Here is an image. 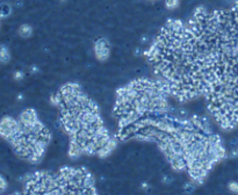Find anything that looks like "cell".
Segmentation results:
<instances>
[{"label": "cell", "instance_id": "ba28073f", "mask_svg": "<svg viewBox=\"0 0 238 195\" xmlns=\"http://www.w3.org/2000/svg\"><path fill=\"white\" fill-rule=\"evenodd\" d=\"M13 77H14V79L16 81H20V80H22L25 78V73L22 71H16V72H14V76Z\"/></svg>", "mask_w": 238, "mask_h": 195}, {"label": "cell", "instance_id": "277c9868", "mask_svg": "<svg viewBox=\"0 0 238 195\" xmlns=\"http://www.w3.org/2000/svg\"><path fill=\"white\" fill-rule=\"evenodd\" d=\"M11 59V54H9V50L6 48V47H1L0 48V63L1 64H6L8 63Z\"/></svg>", "mask_w": 238, "mask_h": 195}, {"label": "cell", "instance_id": "3957f363", "mask_svg": "<svg viewBox=\"0 0 238 195\" xmlns=\"http://www.w3.org/2000/svg\"><path fill=\"white\" fill-rule=\"evenodd\" d=\"M115 147H116V141H115L114 138H111V141L105 145V147L100 151V153H99L98 156H99V157H107L108 155H111V153L113 152Z\"/></svg>", "mask_w": 238, "mask_h": 195}, {"label": "cell", "instance_id": "9c48e42d", "mask_svg": "<svg viewBox=\"0 0 238 195\" xmlns=\"http://www.w3.org/2000/svg\"><path fill=\"white\" fill-rule=\"evenodd\" d=\"M229 189H230L232 193L238 194V184H237V182H230V184H229Z\"/></svg>", "mask_w": 238, "mask_h": 195}, {"label": "cell", "instance_id": "6da1fadb", "mask_svg": "<svg viewBox=\"0 0 238 195\" xmlns=\"http://www.w3.org/2000/svg\"><path fill=\"white\" fill-rule=\"evenodd\" d=\"M21 131L19 121L11 116H5L0 121V137H3L7 141L14 138Z\"/></svg>", "mask_w": 238, "mask_h": 195}, {"label": "cell", "instance_id": "52a82bcc", "mask_svg": "<svg viewBox=\"0 0 238 195\" xmlns=\"http://www.w3.org/2000/svg\"><path fill=\"white\" fill-rule=\"evenodd\" d=\"M7 188V181L4 177L0 176V192H4Z\"/></svg>", "mask_w": 238, "mask_h": 195}, {"label": "cell", "instance_id": "8992f818", "mask_svg": "<svg viewBox=\"0 0 238 195\" xmlns=\"http://www.w3.org/2000/svg\"><path fill=\"white\" fill-rule=\"evenodd\" d=\"M12 9H11V6L7 5V4H3L0 5V17H6L11 14Z\"/></svg>", "mask_w": 238, "mask_h": 195}, {"label": "cell", "instance_id": "7a4b0ae2", "mask_svg": "<svg viewBox=\"0 0 238 195\" xmlns=\"http://www.w3.org/2000/svg\"><path fill=\"white\" fill-rule=\"evenodd\" d=\"M93 52L98 60L105 62L111 57V46L106 38H99L94 42Z\"/></svg>", "mask_w": 238, "mask_h": 195}, {"label": "cell", "instance_id": "5b68a950", "mask_svg": "<svg viewBox=\"0 0 238 195\" xmlns=\"http://www.w3.org/2000/svg\"><path fill=\"white\" fill-rule=\"evenodd\" d=\"M19 34L22 37H29L33 34V28L29 25H22L19 29Z\"/></svg>", "mask_w": 238, "mask_h": 195}]
</instances>
